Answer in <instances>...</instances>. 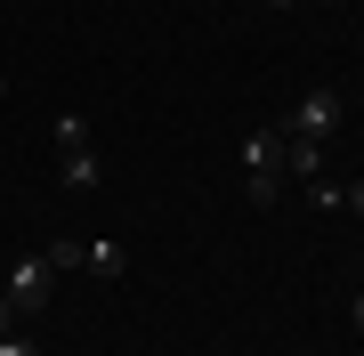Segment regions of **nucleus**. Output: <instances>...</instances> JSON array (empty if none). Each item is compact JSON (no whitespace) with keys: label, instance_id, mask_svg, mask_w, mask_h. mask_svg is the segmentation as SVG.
<instances>
[{"label":"nucleus","instance_id":"f257e3e1","mask_svg":"<svg viewBox=\"0 0 364 356\" xmlns=\"http://www.w3.org/2000/svg\"><path fill=\"white\" fill-rule=\"evenodd\" d=\"M16 300V316H41L49 308V291H57V267H49V251H25V259H9V284H0Z\"/></svg>","mask_w":364,"mask_h":356},{"label":"nucleus","instance_id":"f03ea898","mask_svg":"<svg viewBox=\"0 0 364 356\" xmlns=\"http://www.w3.org/2000/svg\"><path fill=\"white\" fill-rule=\"evenodd\" d=\"M243 171H251V203H275V186H284V130H251L243 138Z\"/></svg>","mask_w":364,"mask_h":356},{"label":"nucleus","instance_id":"7ed1b4c3","mask_svg":"<svg viewBox=\"0 0 364 356\" xmlns=\"http://www.w3.org/2000/svg\"><path fill=\"white\" fill-rule=\"evenodd\" d=\"M340 114H348V106H340V90H308V97L291 106L284 130H291V138H332V130H340Z\"/></svg>","mask_w":364,"mask_h":356},{"label":"nucleus","instance_id":"20e7f679","mask_svg":"<svg viewBox=\"0 0 364 356\" xmlns=\"http://www.w3.org/2000/svg\"><path fill=\"white\" fill-rule=\"evenodd\" d=\"M284 178H299V186L324 178V138H291L284 130Z\"/></svg>","mask_w":364,"mask_h":356},{"label":"nucleus","instance_id":"39448f33","mask_svg":"<svg viewBox=\"0 0 364 356\" xmlns=\"http://www.w3.org/2000/svg\"><path fill=\"white\" fill-rule=\"evenodd\" d=\"M122 267H130V251H122V243H81V276H97V284H114Z\"/></svg>","mask_w":364,"mask_h":356},{"label":"nucleus","instance_id":"423d86ee","mask_svg":"<svg viewBox=\"0 0 364 356\" xmlns=\"http://www.w3.org/2000/svg\"><path fill=\"white\" fill-rule=\"evenodd\" d=\"M97 178H105V162H97V146H73V154H65V186H73V195H90Z\"/></svg>","mask_w":364,"mask_h":356},{"label":"nucleus","instance_id":"0eeeda50","mask_svg":"<svg viewBox=\"0 0 364 356\" xmlns=\"http://www.w3.org/2000/svg\"><path fill=\"white\" fill-rule=\"evenodd\" d=\"M308 203H316V211H348V186H340V178H308Z\"/></svg>","mask_w":364,"mask_h":356},{"label":"nucleus","instance_id":"6e6552de","mask_svg":"<svg viewBox=\"0 0 364 356\" xmlns=\"http://www.w3.org/2000/svg\"><path fill=\"white\" fill-rule=\"evenodd\" d=\"M73 146H90V114H57V154H73Z\"/></svg>","mask_w":364,"mask_h":356},{"label":"nucleus","instance_id":"1a4fd4ad","mask_svg":"<svg viewBox=\"0 0 364 356\" xmlns=\"http://www.w3.org/2000/svg\"><path fill=\"white\" fill-rule=\"evenodd\" d=\"M0 356H41V340H33L25 324H16V332H0Z\"/></svg>","mask_w":364,"mask_h":356},{"label":"nucleus","instance_id":"9d476101","mask_svg":"<svg viewBox=\"0 0 364 356\" xmlns=\"http://www.w3.org/2000/svg\"><path fill=\"white\" fill-rule=\"evenodd\" d=\"M16 324H25V316H16V300H9V291H0V332H16Z\"/></svg>","mask_w":364,"mask_h":356},{"label":"nucleus","instance_id":"9b49d317","mask_svg":"<svg viewBox=\"0 0 364 356\" xmlns=\"http://www.w3.org/2000/svg\"><path fill=\"white\" fill-rule=\"evenodd\" d=\"M348 211H356V219H364V178H348Z\"/></svg>","mask_w":364,"mask_h":356},{"label":"nucleus","instance_id":"f8f14e48","mask_svg":"<svg viewBox=\"0 0 364 356\" xmlns=\"http://www.w3.org/2000/svg\"><path fill=\"white\" fill-rule=\"evenodd\" d=\"M348 316H356V332H364V291H356V300H348Z\"/></svg>","mask_w":364,"mask_h":356},{"label":"nucleus","instance_id":"ddd939ff","mask_svg":"<svg viewBox=\"0 0 364 356\" xmlns=\"http://www.w3.org/2000/svg\"><path fill=\"white\" fill-rule=\"evenodd\" d=\"M267 9H291V0H267Z\"/></svg>","mask_w":364,"mask_h":356},{"label":"nucleus","instance_id":"4468645a","mask_svg":"<svg viewBox=\"0 0 364 356\" xmlns=\"http://www.w3.org/2000/svg\"><path fill=\"white\" fill-rule=\"evenodd\" d=\"M0 97H9V73H0Z\"/></svg>","mask_w":364,"mask_h":356},{"label":"nucleus","instance_id":"2eb2a0df","mask_svg":"<svg viewBox=\"0 0 364 356\" xmlns=\"http://www.w3.org/2000/svg\"><path fill=\"white\" fill-rule=\"evenodd\" d=\"M0 9H9V0H0Z\"/></svg>","mask_w":364,"mask_h":356},{"label":"nucleus","instance_id":"dca6fc26","mask_svg":"<svg viewBox=\"0 0 364 356\" xmlns=\"http://www.w3.org/2000/svg\"><path fill=\"white\" fill-rule=\"evenodd\" d=\"M324 9H332V0H324Z\"/></svg>","mask_w":364,"mask_h":356}]
</instances>
